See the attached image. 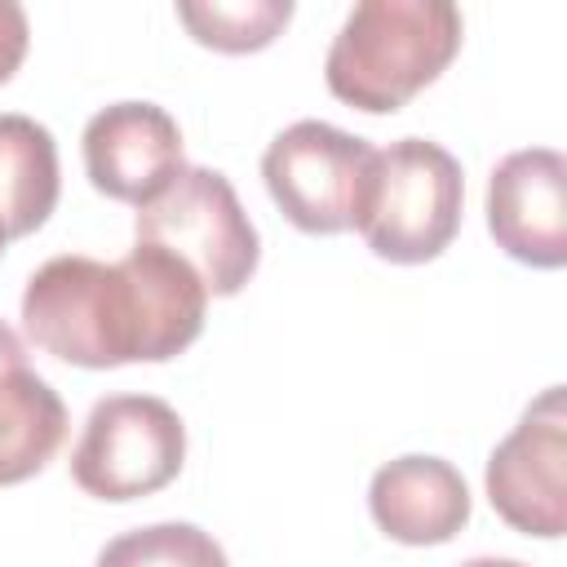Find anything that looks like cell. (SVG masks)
I'll return each instance as SVG.
<instances>
[{
    "label": "cell",
    "mask_w": 567,
    "mask_h": 567,
    "mask_svg": "<svg viewBox=\"0 0 567 567\" xmlns=\"http://www.w3.org/2000/svg\"><path fill=\"white\" fill-rule=\"evenodd\" d=\"M199 275L159 244H133L120 261L49 257L22 288L27 337L71 368L168 363L204 332Z\"/></svg>",
    "instance_id": "obj_1"
},
{
    "label": "cell",
    "mask_w": 567,
    "mask_h": 567,
    "mask_svg": "<svg viewBox=\"0 0 567 567\" xmlns=\"http://www.w3.org/2000/svg\"><path fill=\"white\" fill-rule=\"evenodd\" d=\"M461 9L447 0H363L328 44V93L368 115L403 111L461 53Z\"/></svg>",
    "instance_id": "obj_2"
},
{
    "label": "cell",
    "mask_w": 567,
    "mask_h": 567,
    "mask_svg": "<svg viewBox=\"0 0 567 567\" xmlns=\"http://www.w3.org/2000/svg\"><path fill=\"white\" fill-rule=\"evenodd\" d=\"M461 159L430 137H399L377 151L372 182L354 230L390 266L434 261L461 230Z\"/></svg>",
    "instance_id": "obj_3"
},
{
    "label": "cell",
    "mask_w": 567,
    "mask_h": 567,
    "mask_svg": "<svg viewBox=\"0 0 567 567\" xmlns=\"http://www.w3.org/2000/svg\"><path fill=\"white\" fill-rule=\"evenodd\" d=\"M137 239L182 257L208 297H235L261 261L257 226L230 177L204 164H186L146 208H137Z\"/></svg>",
    "instance_id": "obj_4"
},
{
    "label": "cell",
    "mask_w": 567,
    "mask_h": 567,
    "mask_svg": "<svg viewBox=\"0 0 567 567\" xmlns=\"http://www.w3.org/2000/svg\"><path fill=\"white\" fill-rule=\"evenodd\" d=\"M377 146L328 124L297 120L270 137L261 155V182L275 208L306 235H341L354 230L368 182H372Z\"/></svg>",
    "instance_id": "obj_5"
},
{
    "label": "cell",
    "mask_w": 567,
    "mask_h": 567,
    "mask_svg": "<svg viewBox=\"0 0 567 567\" xmlns=\"http://www.w3.org/2000/svg\"><path fill=\"white\" fill-rule=\"evenodd\" d=\"M186 465V425L173 403L155 394H106L93 403L80 443L71 447V478L97 501H142L164 492Z\"/></svg>",
    "instance_id": "obj_6"
},
{
    "label": "cell",
    "mask_w": 567,
    "mask_h": 567,
    "mask_svg": "<svg viewBox=\"0 0 567 567\" xmlns=\"http://www.w3.org/2000/svg\"><path fill=\"white\" fill-rule=\"evenodd\" d=\"M487 501L523 536L558 540L567 532V403L563 385L540 390L518 425L487 456Z\"/></svg>",
    "instance_id": "obj_7"
},
{
    "label": "cell",
    "mask_w": 567,
    "mask_h": 567,
    "mask_svg": "<svg viewBox=\"0 0 567 567\" xmlns=\"http://www.w3.org/2000/svg\"><path fill=\"white\" fill-rule=\"evenodd\" d=\"M487 230L532 270L567 266V159L554 146L509 151L487 177Z\"/></svg>",
    "instance_id": "obj_8"
},
{
    "label": "cell",
    "mask_w": 567,
    "mask_h": 567,
    "mask_svg": "<svg viewBox=\"0 0 567 567\" xmlns=\"http://www.w3.org/2000/svg\"><path fill=\"white\" fill-rule=\"evenodd\" d=\"M84 173L97 195L146 208L182 168V128L155 102H111L80 137Z\"/></svg>",
    "instance_id": "obj_9"
},
{
    "label": "cell",
    "mask_w": 567,
    "mask_h": 567,
    "mask_svg": "<svg viewBox=\"0 0 567 567\" xmlns=\"http://www.w3.org/2000/svg\"><path fill=\"white\" fill-rule=\"evenodd\" d=\"M372 523L399 545H447L470 523V487L443 456H394L368 483Z\"/></svg>",
    "instance_id": "obj_10"
},
{
    "label": "cell",
    "mask_w": 567,
    "mask_h": 567,
    "mask_svg": "<svg viewBox=\"0 0 567 567\" xmlns=\"http://www.w3.org/2000/svg\"><path fill=\"white\" fill-rule=\"evenodd\" d=\"M66 439L62 394L27 363L22 337L0 319V487L35 478Z\"/></svg>",
    "instance_id": "obj_11"
},
{
    "label": "cell",
    "mask_w": 567,
    "mask_h": 567,
    "mask_svg": "<svg viewBox=\"0 0 567 567\" xmlns=\"http://www.w3.org/2000/svg\"><path fill=\"white\" fill-rule=\"evenodd\" d=\"M62 173L53 133L18 111L0 115V235L27 239L58 208Z\"/></svg>",
    "instance_id": "obj_12"
},
{
    "label": "cell",
    "mask_w": 567,
    "mask_h": 567,
    "mask_svg": "<svg viewBox=\"0 0 567 567\" xmlns=\"http://www.w3.org/2000/svg\"><path fill=\"white\" fill-rule=\"evenodd\" d=\"M177 22L195 44L217 53H257L292 22V0H204L177 4Z\"/></svg>",
    "instance_id": "obj_13"
},
{
    "label": "cell",
    "mask_w": 567,
    "mask_h": 567,
    "mask_svg": "<svg viewBox=\"0 0 567 567\" xmlns=\"http://www.w3.org/2000/svg\"><path fill=\"white\" fill-rule=\"evenodd\" d=\"M93 567H230L226 549L195 523H151L102 545Z\"/></svg>",
    "instance_id": "obj_14"
},
{
    "label": "cell",
    "mask_w": 567,
    "mask_h": 567,
    "mask_svg": "<svg viewBox=\"0 0 567 567\" xmlns=\"http://www.w3.org/2000/svg\"><path fill=\"white\" fill-rule=\"evenodd\" d=\"M27 44H31V22H27V9L13 4V0H0V84H9L27 58Z\"/></svg>",
    "instance_id": "obj_15"
},
{
    "label": "cell",
    "mask_w": 567,
    "mask_h": 567,
    "mask_svg": "<svg viewBox=\"0 0 567 567\" xmlns=\"http://www.w3.org/2000/svg\"><path fill=\"white\" fill-rule=\"evenodd\" d=\"M461 567H532V563H518V558H496V554H483V558H465Z\"/></svg>",
    "instance_id": "obj_16"
},
{
    "label": "cell",
    "mask_w": 567,
    "mask_h": 567,
    "mask_svg": "<svg viewBox=\"0 0 567 567\" xmlns=\"http://www.w3.org/2000/svg\"><path fill=\"white\" fill-rule=\"evenodd\" d=\"M4 244H9V239H4V235H0V257H4Z\"/></svg>",
    "instance_id": "obj_17"
}]
</instances>
